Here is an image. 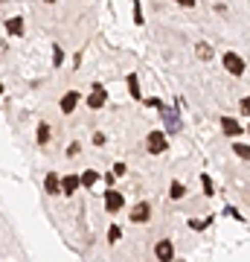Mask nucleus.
Here are the masks:
<instances>
[{
  "mask_svg": "<svg viewBox=\"0 0 250 262\" xmlns=\"http://www.w3.org/2000/svg\"><path fill=\"white\" fill-rule=\"evenodd\" d=\"M146 149H148V155H163V151L169 149L166 134H163V131H148V137H146Z\"/></svg>",
  "mask_w": 250,
  "mask_h": 262,
  "instance_id": "nucleus-1",
  "label": "nucleus"
},
{
  "mask_svg": "<svg viewBox=\"0 0 250 262\" xmlns=\"http://www.w3.org/2000/svg\"><path fill=\"white\" fill-rule=\"evenodd\" d=\"M221 61H224V70H227V73H233V76L244 73V58H241L239 53H224Z\"/></svg>",
  "mask_w": 250,
  "mask_h": 262,
  "instance_id": "nucleus-2",
  "label": "nucleus"
},
{
  "mask_svg": "<svg viewBox=\"0 0 250 262\" xmlns=\"http://www.w3.org/2000/svg\"><path fill=\"white\" fill-rule=\"evenodd\" d=\"M122 204H125V195H122L120 189H108L105 192V210L108 213H120Z\"/></svg>",
  "mask_w": 250,
  "mask_h": 262,
  "instance_id": "nucleus-3",
  "label": "nucleus"
},
{
  "mask_svg": "<svg viewBox=\"0 0 250 262\" xmlns=\"http://www.w3.org/2000/svg\"><path fill=\"white\" fill-rule=\"evenodd\" d=\"M148 219H151V204L148 201H140V204L131 207V222L134 225H146Z\"/></svg>",
  "mask_w": 250,
  "mask_h": 262,
  "instance_id": "nucleus-4",
  "label": "nucleus"
},
{
  "mask_svg": "<svg viewBox=\"0 0 250 262\" xmlns=\"http://www.w3.org/2000/svg\"><path fill=\"white\" fill-rule=\"evenodd\" d=\"M154 256H157L160 262H172L175 259V245L169 242V239H160V242L154 245Z\"/></svg>",
  "mask_w": 250,
  "mask_h": 262,
  "instance_id": "nucleus-5",
  "label": "nucleus"
},
{
  "mask_svg": "<svg viewBox=\"0 0 250 262\" xmlns=\"http://www.w3.org/2000/svg\"><path fill=\"white\" fill-rule=\"evenodd\" d=\"M105 102H108V91H105V88H99V84H93V94L87 96V108L99 111Z\"/></svg>",
  "mask_w": 250,
  "mask_h": 262,
  "instance_id": "nucleus-6",
  "label": "nucleus"
},
{
  "mask_svg": "<svg viewBox=\"0 0 250 262\" xmlns=\"http://www.w3.org/2000/svg\"><path fill=\"white\" fill-rule=\"evenodd\" d=\"M79 102H82V94H79V91H67V94L61 96V105H58V108H61V114H73Z\"/></svg>",
  "mask_w": 250,
  "mask_h": 262,
  "instance_id": "nucleus-7",
  "label": "nucleus"
},
{
  "mask_svg": "<svg viewBox=\"0 0 250 262\" xmlns=\"http://www.w3.org/2000/svg\"><path fill=\"white\" fill-rule=\"evenodd\" d=\"M221 131L230 134V137H239L244 131V125H239V120H233V117H221Z\"/></svg>",
  "mask_w": 250,
  "mask_h": 262,
  "instance_id": "nucleus-8",
  "label": "nucleus"
},
{
  "mask_svg": "<svg viewBox=\"0 0 250 262\" xmlns=\"http://www.w3.org/2000/svg\"><path fill=\"white\" fill-rule=\"evenodd\" d=\"M79 187H82V184H79V175H64V178H61V195H76Z\"/></svg>",
  "mask_w": 250,
  "mask_h": 262,
  "instance_id": "nucleus-9",
  "label": "nucleus"
},
{
  "mask_svg": "<svg viewBox=\"0 0 250 262\" xmlns=\"http://www.w3.org/2000/svg\"><path fill=\"white\" fill-rule=\"evenodd\" d=\"M44 189L50 192V195H61V178H58L56 172H50L44 178Z\"/></svg>",
  "mask_w": 250,
  "mask_h": 262,
  "instance_id": "nucleus-10",
  "label": "nucleus"
},
{
  "mask_svg": "<svg viewBox=\"0 0 250 262\" xmlns=\"http://www.w3.org/2000/svg\"><path fill=\"white\" fill-rule=\"evenodd\" d=\"M35 143H38V146H47V143H50V122H38Z\"/></svg>",
  "mask_w": 250,
  "mask_h": 262,
  "instance_id": "nucleus-11",
  "label": "nucleus"
},
{
  "mask_svg": "<svg viewBox=\"0 0 250 262\" xmlns=\"http://www.w3.org/2000/svg\"><path fill=\"white\" fill-rule=\"evenodd\" d=\"M96 181H99V172L96 169H84V175H79V184L82 187H96Z\"/></svg>",
  "mask_w": 250,
  "mask_h": 262,
  "instance_id": "nucleus-12",
  "label": "nucleus"
},
{
  "mask_svg": "<svg viewBox=\"0 0 250 262\" xmlns=\"http://www.w3.org/2000/svg\"><path fill=\"white\" fill-rule=\"evenodd\" d=\"M184 195H186V187L180 181H172V184H169V198H172V201H180Z\"/></svg>",
  "mask_w": 250,
  "mask_h": 262,
  "instance_id": "nucleus-13",
  "label": "nucleus"
},
{
  "mask_svg": "<svg viewBox=\"0 0 250 262\" xmlns=\"http://www.w3.org/2000/svg\"><path fill=\"white\" fill-rule=\"evenodd\" d=\"M6 32L9 35H24V18H9L6 20Z\"/></svg>",
  "mask_w": 250,
  "mask_h": 262,
  "instance_id": "nucleus-14",
  "label": "nucleus"
},
{
  "mask_svg": "<svg viewBox=\"0 0 250 262\" xmlns=\"http://www.w3.org/2000/svg\"><path fill=\"white\" fill-rule=\"evenodd\" d=\"M128 91H131V96H134V99H143V94H140V79L134 73L128 76Z\"/></svg>",
  "mask_w": 250,
  "mask_h": 262,
  "instance_id": "nucleus-15",
  "label": "nucleus"
},
{
  "mask_svg": "<svg viewBox=\"0 0 250 262\" xmlns=\"http://www.w3.org/2000/svg\"><path fill=\"white\" fill-rule=\"evenodd\" d=\"M195 53H198V58H201V61H210V58H213L210 44H198V47H195Z\"/></svg>",
  "mask_w": 250,
  "mask_h": 262,
  "instance_id": "nucleus-16",
  "label": "nucleus"
},
{
  "mask_svg": "<svg viewBox=\"0 0 250 262\" xmlns=\"http://www.w3.org/2000/svg\"><path fill=\"white\" fill-rule=\"evenodd\" d=\"M247 149H250L247 143H236V146H233V151H236L241 160H247V158H250V151H247Z\"/></svg>",
  "mask_w": 250,
  "mask_h": 262,
  "instance_id": "nucleus-17",
  "label": "nucleus"
},
{
  "mask_svg": "<svg viewBox=\"0 0 250 262\" xmlns=\"http://www.w3.org/2000/svg\"><path fill=\"white\" fill-rule=\"evenodd\" d=\"M201 187H204V195H215V189H213V181H210V175H201Z\"/></svg>",
  "mask_w": 250,
  "mask_h": 262,
  "instance_id": "nucleus-18",
  "label": "nucleus"
},
{
  "mask_svg": "<svg viewBox=\"0 0 250 262\" xmlns=\"http://www.w3.org/2000/svg\"><path fill=\"white\" fill-rule=\"evenodd\" d=\"M120 236H122V230L117 225L111 227V230H108V242H120Z\"/></svg>",
  "mask_w": 250,
  "mask_h": 262,
  "instance_id": "nucleus-19",
  "label": "nucleus"
},
{
  "mask_svg": "<svg viewBox=\"0 0 250 262\" xmlns=\"http://www.w3.org/2000/svg\"><path fill=\"white\" fill-rule=\"evenodd\" d=\"M125 172H128V169H125V163H113V178H122V175H125Z\"/></svg>",
  "mask_w": 250,
  "mask_h": 262,
  "instance_id": "nucleus-20",
  "label": "nucleus"
},
{
  "mask_svg": "<svg viewBox=\"0 0 250 262\" xmlns=\"http://www.w3.org/2000/svg\"><path fill=\"white\" fill-rule=\"evenodd\" d=\"M79 151H82V146H79V143H70V146H67V158H76Z\"/></svg>",
  "mask_w": 250,
  "mask_h": 262,
  "instance_id": "nucleus-21",
  "label": "nucleus"
},
{
  "mask_svg": "<svg viewBox=\"0 0 250 262\" xmlns=\"http://www.w3.org/2000/svg\"><path fill=\"white\" fill-rule=\"evenodd\" d=\"M93 146H105V134H102V131H96V134H93Z\"/></svg>",
  "mask_w": 250,
  "mask_h": 262,
  "instance_id": "nucleus-22",
  "label": "nucleus"
},
{
  "mask_svg": "<svg viewBox=\"0 0 250 262\" xmlns=\"http://www.w3.org/2000/svg\"><path fill=\"white\" fill-rule=\"evenodd\" d=\"M210 222H213V215H210V219H204V222H195V225H192V222H189V225H192L195 230H204V227L210 225Z\"/></svg>",
  "mask_w": 250,
  "mask_h": 262,
  "instance_id": "nucleus-23",
  "label": "nucleus"
},
{
  "mask_svg": "<svg viewBox=\"0 0 250 262\" xmlns=\"http://www.w3.org/2000/svg\"><path fill=\"white\" fill-rule=\"evenodd\" d=\"M134 24H143V15H140V3L134 0Z\"/></svg>",
  "mask_w": 250,
  "mask_h": 262,
  "instance_id": "nucleus-24",
  "label": "nucleus"
},
{
  "mask_svg": "<svg viewBox=\"0 0 250 262\" xmlns=\"http://www.w3.org/2000/svg\"><path fill=\"white\" fill-rule=\"evenodd\" d=\"M146 105H148V108H160V105H163V102H160L157 96H151V99H146Z\"/></svg>",
  "mask_w": 250,
  "mask_h": 262,
  "instance_id": "nucleus-25",
  "label": "nucleus"
},
{
  "mask_svg": "<svg viewBox=\"0 0 250 262\" xmlns=\"http://www.w3.org/2000/svg\"><path fill=\"white\" fill-rule=\"evenodd\" d=\"M175 3H177V6H184V9H192V6H195V0H175Z\"/></svg>",
  "mask_w": 250,
  "mask_h": 262,
  "instance_id": "nucleus-26",
  "label": "nucleus"
},
{
  "mask_svg": "<svg viewBox=\"0 0 250 262\" xmlns=\"http://www.w3.org/2000/svg\"><path fill=\"white\" fill-rule=\"evenodd\" d=\"M3 91H6V88H3V84H0V96H3Z\"/></svg>",
  "mask_w": 250,
  "mask_h": 262,
  "instance_id": "nucleus-27",
  "label": "nucleus"
},
{
  "mask_svg": "<svg viewBox=\"0 0 250 262\" xmlns=\"http://www.w3.org/2000/svg\"><path fill=\"white\" fill-rule=\"evenodd\" d=\"M44 3H56V0H44Z\"/></svg>",
  "mask_w": 250,
  "mask_h": 262,
  "instance_id": "nucleus-28",
  "label": "nucleus"
}]
</instances>
